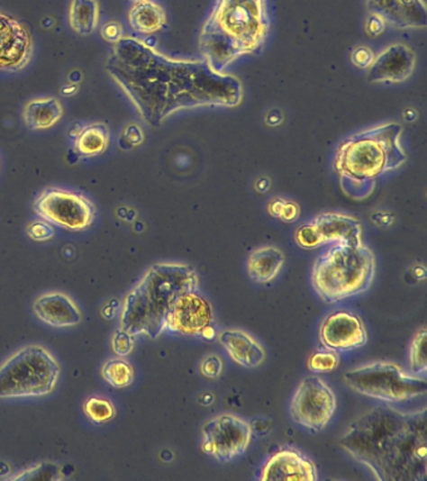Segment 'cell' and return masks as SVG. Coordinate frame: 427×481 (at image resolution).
Here are the masks:
<instances>
[{
  "label": "cell",
  "mask_w": 427,
  "mask_h": 481,
  "mask_svg": "<svg viewBox=\"0 0 427 481\" xmlns=\"http://www.w3.org/2000/svg\"><path fill=\"white\" fill-rule=\"evenodd\" d=\"M105 72L150 127L182 109L234 108L243 98L237 77L217 72L204 59L167 57L131 35L114 44Z\"/></svg>",
  "instance_id": "1"
},
{
  "label": "cell",
  "mask_w": 427,
  "mask_h": 481,
  "mask_svg": "<svg viewBox=\"0 0 427 481\" xmlns=\"http://www.w3.org/2000/svg\"><path fill=\"white\" fill-rule=\"evenodd\" d=\"M380 481H423L427 476L426 409L377 406L358 416L339 440Z\"/></svg>",
  "instance_id": "2"
},
{
  "label": "cell",
  "mask_w": 427,
  "mask_h": 481,
  "mask_svg": "<svg viewBox=\"0 0 427 481\" xmlns=\"http://www.w3.org/2000/svg\"><path fill=\"white\" fill-rule=\"evenodd\" d=\"M268 31L266 0H214L198 46L205 62L223 72L237 58L261 52Z\"/></svg>",
  "instance_id": "3"
},
{
  "label": "cell",
  "mask_w": 427,
  "mask_h": 481,
  "mask_svg": "<svg viewBox=\"0 0 427 481\" xmlns=\"http://www.w3.org/2000/svg\"><path fill=\"white\" fill-rule=\"evenodd\" d=\"M401 134L399 123L380 124L340 144L335 169L346 195L364 200L374 191L377 178L406 162V153L400 146Z\"/></svg>",
  "instance_id": "4"
},
{
  "label": "cell",
  "mask_w": 427,
  "mask_h": 481,
  "mask_svg": "<svg viewBox=\"0 0 427 481\" xmlns=\"http://www.w3.org/2000/svg\"><path fill=\"white\" fill-rule=\"evenodd\" d=\"M198 288L200 277L192 266L153 265L124 297L121 329L133 336L159 338L166 331V317L176 298Z\"/></svg>",
  "instance_id": "5"
},
{
  "label": "cell",
  "mask_w": 427,
  "mask_h": 481,
  "mask_svg": "<svg viewBox=\"0 0 427 481\" xmlns=\"http://www.w3.org/2000/svg\"><path fill=\"white\" fill-rule=\"evenodd\" d=\"M314 262L313 285L321 300L335 304L364 294L377 275L375 253L359 243H332Z\"/></svg>",
  "instance_id": "6"
},
{
  "label": "cell",
  "mask_w": 427,
  "mask_h": 481,
  "mask_svg": "<svg viewBox=\"0 0 427 481\" xmlns=\"http://www.w3.org/2000/svg\"><path fill=\"white\" fill-rule=\"evenodd\" d=\"M59 375V364L46 348L25 346L0 367V399L48 395Z\"/></svg>",
  "instance_id": "7"
},
{
  "label": "cell",
  "mask_w": 427,
  "mask_h": 481,
  "mask_svg": "<svg viewBox=\"0 0 427 481\" xmlns=\"http://www.w3.org/2000/svg\"><path fill=\"white\" fill-rule=\"evenodd\" d=\"M350 389L382 403H406L427 393L425 377L407 373L393 362L377 361L361 365L343 375Z\"/></svg>",
  "instance_id": "8"
},
{
  "label": "cell",
  "mask_w": 427,
  "mask_h": 481,
  "mask_svg": "<svg viewBox=\"0 0 427 481\" xmlns=\"http://www.w3.org/2000/svg\"><path fill=\"white\" fill-rule=\"evenodd\" d=\"M34 211L54 226L82 231L92 226L95 207L85 195L60 188H47L34 201Z\"/></svg>",
  "instance_id": "9"
},
{
  "label": "cell",
  "mask_w": 427,
  "mask_h": 481,
  "mask_svg": "<svg viewBox=\"0 0 427 481\" xmlns=\"http://www.w3.org/2000/svg\"><path fill=\"white\" fill-rule=\"evenodd\" d=\"M336 407V395L330 385L319 377H307L292 397L290 413L298 425L320 432L330 424Z\"/></svg>",
  "instance_id": "10"
},
{
  "label": "cell",
  "mask_w": 427,
  "mask_h": 481,
  "mask_svg": "<svg viewBox=\"0 0 427 481\" xmlns=\"http://www.w3.org/2000/svg\"><path fill=\"white\" fill-rule=\"evenodd\" d=\"M252 426L232 413H223L202 428V451L220 463H230L246 453L252 439Z\"/></svg>",
  "instance_id": "11"
},
{
  "label": "cell",
  "mask_w": 427,
  "mask_h": 481,
  "mask_svg": "<svg viewBox=\"0 0 427 481\" xmlns=\"http://www.w3.org/2000/svg\"><path fill=\"white\" fill-rule=\"evenodd\" d=\"M212 321L211 304L197 291H188L172 304L166 317V330L186 336H201L205 327L212 325Z\"/></svg>",
  "instance_id": "12"
},
{
  "label": "cell",
  "mask_w": 427,
  "mask_h": 481,
  "mask_svg": "<svg viewBox=\"0 0 427 481\" xmlns=\"http://www.w3.org/2000/svg\"><path fill=\"white\" fill-rule=\"evenodd\" d=\"M320 341L323 349L335 352H348L368 344V330L359 316L348 311H337L323 321Z\"/></svg>",
  "instance_id": "13"
},
{
  "label": "cell",
  "mask_w": 427,
  "mask_h": 481,
  "mask_svg": "<svg viewBox=\"0 0 427 481\" xmlns=\"http://www.w3.org/2000/svg\"><path fill=\"white\" fill-rule=\"evenodd\" d=\"M33 57V40L28 28L0 12V70L24 69Z\"/></svg>",
  "instance_id": "14"
},
{
  "label": "cell",
  "mask_w": 427,
  "mask_h": 481,
  "mask_svg": "<svg viewBox=\"0 0 427 481\" xmlns=\"http://www.w3.org/2000/svg\"><path fill=\"white\" fill-rule=\"evenodd\" d=\"M416 67V54L404 44H393L375 58L368 72L371 83H400L410 78Z\"/></svg>",
  "instance_id": "15"
},
{
  "label": "cell",
  "mask_w": 427,
  "mask_h": 481,
  "mask_svg": "<svg viewBox=\"0 0 427 481\" xmlns=\"http://www.w3.org/2000/svg\"><path fill=\"white\" fill-rule=\"evenodd\" d=\"M319 479L316 465L295 449H282L268 458L259 480L314 481Z\"/></svg>",
  "instance_id": "16"
},
{
  "label": "cell",
  "mask_w": 427,
  "mask_h": 481,
  "mask_svg": "<svg viewBox=\"0 0 427 481\" xmlns=\"http://www.w3.org/2000/svg\"><path fill=\"white\" fill-rule=\"evenodd\" d=\"M372 14L380 15L386 23L400 29H422L427 25L423 0H368Z\"/></svg>",
  "instance_id": "17"
},
{
  "label": "cell",
  "mask_w": 427,
  "mask_h": 481,
  "mask_svg": "<svg viewBox=\"0 0 427 481\" xmlns=\"http://www.w3.org/2000/svg\"><path fill=\"white\" fill-rule=\"evenodd\" d=\"M38 319L54 327H70L82 322V313L72 298L60 293L46 294L34 301Z\"/></svg>",
  "instance_id": "18"
},
{
  "label": "cell",
  "mask_w": 427,
  "mask_h": 481,
  "mask_svg": "<svg viewBox=\"0 0 427 481\" xmlns=\"http://www.w3.org/2000/svg\"><path fill=\"white\" fill-rule=\"evenodd\" d=\"M311 224L323 245L362 242L361 223L348 214L323 213L314 218Z\"/></svg>",
  "instance_id": "19"
},
{
  "label": "cell",
  "mask_w": 427,
  "mask_h": 481,
  "mask_svg": "<svg viewBox=\"0 0 427 481\" xmlns=\"http://www.w3.org/2000/svg\"><path fill=\"white\" fill-rule=\"evenodd\" d=\"M218 341L227 354L240 367L256 368L266 360V351L255 338L242 330H223L218 335Z\"/></svg>",
  "instance_id": "20"
},
{
  "label": "cell",
  "mask_w": 427,
  "mask_h": 481,
  "mask_svg": "<svg viewBox=\"0 0 427 481\" xmlns=\"http://www.w3.org/2000/svg\"><path fill=\"white\" fill-rule=\"evenodd\" d=\"M285 265V255L272 246L257 249L247 261V272L257 284H268L277 277Z\"/></svg>",
  "instance_id": "21"
},
{
  "label": "cell",
  "mask_w": 427,
  "mask_h": 481,
  "mask_svg": "<svg viewBox=\"0 0 427 481\" xmlns=\"http://www.w3.org/2000/svg\"><path fill=\"white\" fill-rule=\"evenodd\" d=\"M63 105L54 97L35 98L23 108V121L29 130L46 131L62 120Z\"/></svg>",
  "instance_id": "22"
},
{
  "label": "cell",
  "mask_w": 427,
  "mask_h": 481,
  "mask_svg": "<svg viewBox=\"0 0 427 481\" xmlns=\"http://www.w3.org/2000/svg\"><path fill=\"white\" fill-rule=\"evenodd\" d=\"M128 23L137 33H157L167 25L165 9L153 0L133 3L128 13Z\"/></svg>",
  "instance_id": "23"
},
{
  "label": "cell",
  "mask_w": 427,
  "mask_h": 481,
  "mask_svg": "<svg viewBox=\"0 0 427 481\" xmlns=\"http://www.w3.org/2000/svg\"><path fill=\"white\" fill-rule=\"evenodd\" d=\"M111 133L105 123H93L82 127L73 141L75 152L82 159L102 155L108 149Z\"/></svg>",
  "instance_id": "24"
},
{
  "label": "cell",
  "mask_w": 427,
  "mask_h": 481,
  "mask_svg": "<svg viewBox=\"0 0 427 481\" xmlns=\"http://www.w3.org/2000/svg\"><path fill=\"white\" fill-rule=\"evenodd\" d=\"M101 21V6L97 0H72L69 6V25L77 34L91 35Z\"/></svg>",
  "instance_id": "25"
},
{
  "label": "cell",
  "mask_w": 427,
  "mask_h": 481,
  "mask_svg": "<svg viewBox=\"0 0 427 481\" xmlns=\"http://www.w3.org/2000/svg\"><path fill=\"white\" fill-rule=\"evenodd\" d=\"M102 377L115 389H124L134 380V370L123 358H112L103 365Z\"/></svg>",
  "instance_id": "26"
},
{
  "label": "cell",
  "mask_w": 427,
  "mask_h": 481,
  "mask_svg": "<svg viewBox=\"0 0 427 481\" xmlns=\"http://www.w3.org/2000/svg\"><path fill=\"white\" fill-rule=\"evenodd\" d=\"M410 371L411 374L425 375L427 370L426 358V329L422 327L420 331H417L415 338L410 345Z\"/></svg>",
  "instance_id": "27"
},
{
  "label": "cell",
  "mask_w": 427,
  "mask_h": 481,
  "mask_svg": "<svg viewBox=\"0 0 427 481\" xmlns=\"http://www.w3.org/2000/svg\"><path fill=\"white\" fill-rule=\"evenodd\" d=\"M86 418L95 424H104L114 418V406L108 400L102 397H89L83 405Z\"/></svg>",
  "instance_id": "28"
},
{
  "label": "cell",
  "mask_w": 427,
  "mask_h": 481,
  "mask_svg": "<svg viewBox=\"0 0 427 481\" xmlns=\"http://www.w3.org/2000/svg\"><path fill=\"white\" fill-rule=\"evenodd\" d=\"M340 364V358L337 352L331 349H317L308 358L307 368L316 374L331 373L335 370Z\"/></svg>",
  "instance_id": "29"
},
{
  "label": "cell",
  "mask_w": 427,
  "mask_h": 481,
  "mask_svg": "<svg viewBox=\"0 0 427 481\" xmlns=\"http://www.w3.org/2000/svg\"><path fill=\"white\" fill-rule=\"evenodd\" d=\"M59 473L58 467L53 464H40L35 465L33 467H29L27 470L22 471V473L15 474L14 476H11V480H50L59 479V476L56 474Z\"/></svg>",
  "instance_id": "30"
},
{
  "label": "cell",
  "mask_w": 427,
  "mask_h": 481,
  "mask_svg": "<svg viewBox=\"0 0 427 481\" xmlns=\"http://www.w3.org/2000/svg\"><path fill=\"white\" fill-rule=\"evenodd\" d=\"M112 349L114 354L121 358L130 355L134 349V336L124 330H118L112 338Z\"/></svg>",
  "instance_id": "31"
},
{
  "label": "cell",
  "mask_w": 427,
  "mask_h": 481,
  "mask_svg": "<svg viewBox=\"0 0 427 481\" xmlns=\"http://www.w3.org/2000/svg\"><path fill=\"white\" fill-rule=\"evenodd\" d=\"M296 242L304 250H313L323 246L319 235L311 223L304 224L297 230Z\"/></svg>",
  "instance_id": "32"
},
{
  "label": "cell",
  "mask_w": 427,
  "mask_h": 481,
  "mask_svg": "<svg viewBox=\"0 0 427 481\" xmlns=\"http://www.w3.org/2000/svg\"><path fill=\"white\" fill-rule=\"evenodd\" d=\"M27 235L37 242H43V240H50L54 236V230L47 221L38 220L28 224Z\"/></svg>",
  "instance_id": "33"
},
{
  "label": "cell",
  "mask_w": 427,
  "mask_h": 481,
  "mask_svg": "<svg viewBox=\"0 0 427 481\" xmlns=\"http://www.w3.org/2000/svg\"><path fill=\"white\" fill-rule=\"evenodd\" d=\"M200 370L204 377L208 378H217L223 374V362L220 356L210 355L201 362Z\"/></svg>",
  "instance_id": "34"
},
{
  "label": "cell",
  "mask_w": 427,
  "mask_h": 481,
  "mask_svg": "<svg viewBox=\"0 0 427 481\" xmlns=\"http://www.w3.org/2000/svg\"><path fill=\"white\" fill-rule=\"evenodd\" d=\"M375 53L372 52L370 48L359 47L352 52L351 60L356 67L359 69H368L371 64L374 63Z\"/></svg>",
  "instance_id": "35"
},
{
  "label": "cell",
  "mask_w": 427,
  "mask_h": 481,
  "mask_svg": "<svg viewBox=\"0 0 427 481\" xmlns=\"http://www.w3.org/2000/svg\"><path fill=\"white\" fill-rule=\"evenodd\" d=\"M101 35L103 40L108 43H117L118 41L123 37V27L118 22L111 21L103 25L101 29Z\"/></svg>",
  "instance_id": "36"
},
{
  "label": "cell",
  "mask_w": 427,
  "mask_h": 481,
  "mask_svg": "<svg viewBox=\"0 0 427 481\" xmlns=\"http://www.w3.org/2000/svg\"><path fill=\"white\" fill-rule=\"evenodd\" d=\"M386 24V22H385L380 15L372 14L371 13V17L368 18L366 29H368V34L372 35V37H377V35H380L382 32L385 31Z\"/></svg>",
  "instance_id": "37"
},
{
  "label": "cell",
  "mask_w": 427,
  "mask_h": 481,
  "mask_svg": "<svg viewBox=\"0 0 427 481\" xmlns=\"http://www.w3.org/2000/svg\"><path fill=\"white\" fill-rule=\"evenodd\" d=\"M123 137L128 143L132 144V146H138V144L143 142V132L141 131L140 127L136 126V124H132V126L126 128Z\"/></svg>",
  "instance_id": "38"
},
{
  "label": "cell",
  "mask_w": 427,
  "mask_h": 481,
  "mask_svg": "<svg viewBox=\"0 0 427 481\" xmlns=\"http://www.w3.org/2000/svg\"><path fill=\"white\" fill-rule=\"evenodd\" d=\"M298 216V207L292 202L286 201L284 210H282L279 220L285 221V222H292Z\"/></svg>",
  "instance_id": "39"
},
{
  "label": "cell",
  "mask_w": 427,
  "mask_h": 481,
  "mask_svg": "<svg viewBox=\"0 0 427 481\" xmlns=\"http://www.w3.org/2000/svg\"><path fill=\"white\" fill-rule=\"evenodd\" d=\"M285 204V200L275 198V200L268 204V213H271L272 216L279 218V216H281L282 210H284Z\"/></svg>",
  "instance_id": "40"
},
{
  "label": "cell",
  "mask_w": 427,
  "mask_h": 481,
  "mask_svg": "<svg viewBox=\"0 0 427 481\" xmlns=\"http://www.w3.org/2000/svg\"><path fill=\"white\" fill-rule=\"evenodd\" d=\"M202 338H204V339H207V340H212L214 338V336H216V332H214V327H212V325L208 326V327H205V329L204 330V332H202Z\"/></svg>",
  "instance_id": "41"
},
{
  "label": "cell",
  "mask_w": 427,
  "mask_h": 481,
  "mask_svg": "<svg viewBox=\"0 0 427 481\" xmlns=\"http://www.w3.org/2000/svg\"><path fill=\"white\" fill-rule=\"evenodd\" d=\"M132 3L142 2V0H131Z\"/></svg>",
  "instance_id": "42"
}]
</instances>
